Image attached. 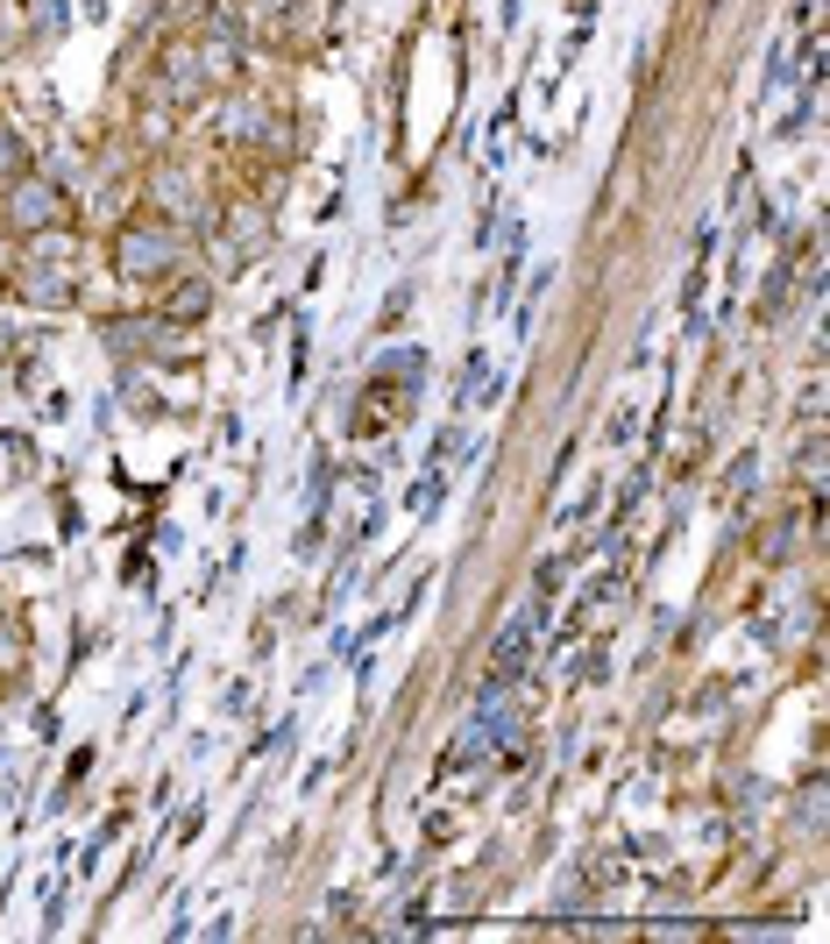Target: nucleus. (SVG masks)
<instances>
[{
  "instance_id": "1",
  "label": "nucleus",
  "mask_w": 830,
  "mask_h": 944,
  "mask_svg": "<svg viewBox=\"0 0 830 944\" xmlns=\"http://www.w3.org/2000/svg\"><path fill=\"white\" fill-rule=\"evenodd\" d=\"M163 263H171V235H157V228L121 235V270H128V277H149V270H163Z\"/></svg>"
},
{
  "instance_id": "2",
  "label": "nucleus",
  "mask_w": 830,
  "mask_h": 944,
  "mask_svg": "<svg viewBox=\"0 0 830 944\" xmlns=\"http://www.w3.org/2000/svg\"><path fill=\"white\" fill-rule=\"evenodd\" d=\"M43 214H57V192L50 185H22V192H14V220H43Z\"/></svg>"
},
{
  "instance_id": "3",
  "label": "nucleus",
  "mask_w": 830,
  "mask_h": 944,
  "mask_svg": "<svg viewBox=\"0 0 830 944\" xmlns=\"http://www.w3.org/2000/svg\"><path fill=\"white\" fill-rule=\"evenodd\" d=\"M14 163H22V143H14V135L0 128V171H14Z\"/></svg>"
}]
</instances>
